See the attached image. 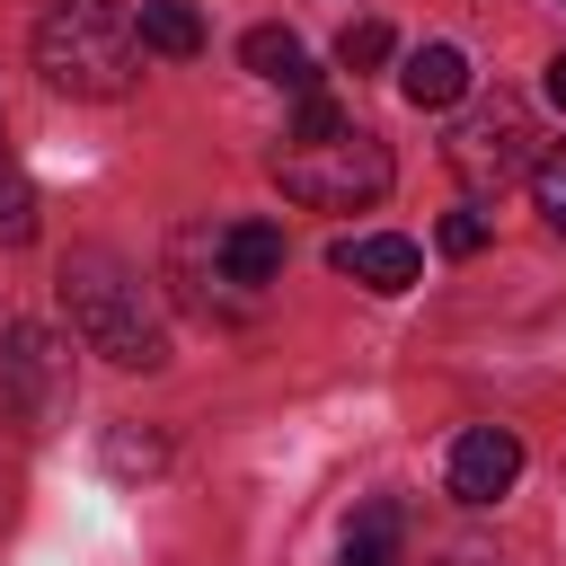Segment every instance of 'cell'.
Listing matches in <instances>:
<instances>
[{"label": "cell", "mask_w": 566, "mask_h": 566, "mask_svg": "<svg viewBox=\"0 0 566 566\" xmlns=\"http://www.w3.org/2000/svg\"><path fill=\"white\" fill-rule=\"evenodd\" d=\"M433 248H442V256H478V248H486V212H442Z\"/></svg>", "instance_id": "17"}, {"label": "cell", "mask_w": 566, "mask_h": 566, "mask_svg": "<svg viewBox=\"0 0 566 566\" xmlns=\"http://www.w3.org/2000/svg\"><path fill=\"white\" fill-rule=\"evenodd\" d=\"M133 35H142V53L195 62V53H203V9H186V0H142V9H133Z\"/></svg>", "instance_id": "11"}, {"label": "cell", "mask_w": 566, "mask_h": 566, "mask_svg": "<svg viewBox=\"0 0 566 566\" xmlns=\"http://www.w3.org/2000/svg\"><path fill=\"white\" fill-rule=\"evenodd\" d=\"M442 159H451V177H460L469 195H504L513 177H531V168H539V124H531V97H513V88H478V97L451 115Z\"/></svg>", "instance_id": "4"}, {"label": "cell", "mask_w": 566, "mask_h": 566, "mask_svg": "<svg viewBox=\"0 0 566 566\" xmlns=\"http://www.w3.org/2000/svg\"><path fill=\"white\" fill-rule=\"evenodd\" d=\"M62 310H71V336L124 371H159L168 363V310L150 292L142 265H124L115 248H71L62 256Z\"/></svg>", "instance_id": "1"}, {"label": "cell", "mask_w": 566, "mask_h": 566, "mask_svg": "<svg viewBox=\"0 0 566 566\" xmlns=\"http://www.w3.org/2000/svg\"><path fill=\"white\" fill-rule=\"evenodd\" d=\"M424 566H513V557H504L495 539H478V531H460V539H442V548H433Z\"/></svg>", "instance_id": "18"}, {"label": "cell", "mask_w": 566, "mask_h": 566, "mask_svg": "<svg viewBox=\"0 0 566 566\" xmlns=\"http://www.w3.org/2000/svg\"><path fill=\"white\" fill-rule=\"evenodd\" d=\"M513 478H522V433L513 424H469L451 442V495L469 513H486L495 495H513Z\"/></svg>", "instance_id": "6"}, {"label": "cell", "mask_w": 566, "mask_h": 566, "mask_svg": "<svg viewBox=\"0 0 566 566\" xmlns=\"http://www.w3.org/2000/svg\"><path fill=\"white\" fill-rule=\"evenodd\" d=\"M168 469V433L150 424H106V478H159Z\"/></svg>", "instance_id": "12"}, {"label": "cell", "mask_w": 566, "mask_h": 566, "mask_svg": "<svg viewBox=\"0 0 566 566\" xmlns=\"http://www.w3.org/2000/svg\"><path fill=\"white\" fill-rule=\"evenodd\" d=\"M531 195H539V221L566 239V142H557V150H539V168H531Z\"/></svg>", "instance_id": "16"}, {"label": "cell", "mask_w": 566, "mask_h": 566, "mask_svg": "<svg viewBox=\"0 0 566 566\" xmlns=\"http://www.w3.org/2000/svg\"><path fill=\"white\" fill-rule=\"evenodd\" d=\"M239 62H248L256 80L292 88V97H318V62L301 53V35H292V27H248V35H239Z\"/></svg>", "instance_id": "9"}, {"label": "cell", "mask_w": 566, "mask_h": 566, "mask_svg": "<svg viewBox=\"0 0 566 566\" xmlns=\"http://www.w3.org/2000/svg\"><path fill=\"white\" fill-rule=\"evenodd\" d=\"M35 71L62 97H124L133 71H142V35L115 0H62L35 27Z\"/></svg>", "instance_id": "3"}, {"label": "cell", "mask_w": 566, "mask_h": 566, "mask_svg": "<svg viewBox=\"0 0 566 566\" xmlns=\"http://www.w3.org/2000/svg\"><path fill=\"white\" fill-rule=\"evenodd\" d=\"M212 274H221L239 301H256L265 283H283V230H274V221H230V230L212 239Z\"/></svg>", "instance_id": "7"}, {"label": "cell", "mask_w": 566, "mask_h": 566, "mask_svg": "<svg viewBox=\"0 0 566 566\" xmlns=\"http://www.w3.org/2000/svg\"><path fill=\"white\" fill-rule=\"evenodd\" d=\"M0 239H9V248L35 239V186H27V168L9 159V142H0Z\"/></svg>", "instance_id": "14"}, {"label": "cell", "mask_w": 566, "mask_h": 566, "mask_svg": "<svg viewBox=\"0 0 566 566\" xmlns=\"http://www.w3.org/2000/svg\"><path fill=\"white\" fill-rule=\"evenodd\" d=\"M62 407H71V354L44 327L0 318V416L18 433H44V424H62Z\"/></svg>", "instance_id": "5"}, {"label": "cell", "mask_w": 566, "mask_h": 566, "mask_svg": "<svg viewBox=\"0 0 566 566\" xmlns=\"http://www.w3.org/2000/svg\"><path fill=\"white\" fill-rule=\"evenodd\" d=\"M389 53H398V35H389L380 18H354V27L336 35V62H345V71H380Z\"/></svg>", "instance_id": "15"}, {"label": "cell", "mask_w": 566, "mask_h": 566, "mask_svg": "<svg viewBox=\"0 0 566 566\" xmlns=\"http://www.w3.org/2000/svg\"><path fill=\"white\" fill-rule=\"evenodd\" d=\"M327 265H336V274H354L363 292H407V283L424 274L416 239H398V230H354V239H336V248H327Z\"/></svg>", "instance_id": "8"}, {"label": "cell", "mask_w": 566, "mask_h": 566, "mask_svg": "<svg viewBox=\"0 0 566 566\" xmlns=\"http://www.w3.org/2000/svg\"><path fill=\"white\" fill-rule=\"evenodd\" d=\"M345 566H398V504H371L345 531Z\"/></svg>", "instance_id": "13"}, {"label": "cell", "mask_w": 566, "mask_h": 566, "mask_svg": "<svg viewBox=\"0 0 566 566\" xmlns=\"http://www.w3.org/2000/svg\"><path fill=\"white\" fill-rule=\"evenodd\" d=\"M389 142L371 133V124H327V133H283V150H274V186L292 195V203H310V212H363V203H380L389 195Z\"/></svg>", "instance_id": "2"}, {"label": "cell", "mask_w": 566, "mask_h": 566, "mask_svg": "<svg viewBox=\"0 0 566 566\" xmlns=\"http://www.w3.org/2000/svg\"><path fill=\"white\" fill-rule=\"evenodd\" d=\"M548 97H557V106H566V53H557V62H548Z\"/></svg>", "instance_id": "19"}, {"label": "cell", "mask_w": 566, "mask_h": 566, "mask_svg": "<svg viewBox=\"0 0 566 566\" xmlns=\"http://www.w3.org/2000/svg\"><path fill=\"white\" fill-rule=\"evenodd\" d=\"M398 97L407 106H460L469 97V53L460 44H416L398 62Z\"/></svg>", "instance_id": "10"}]
</instances>
